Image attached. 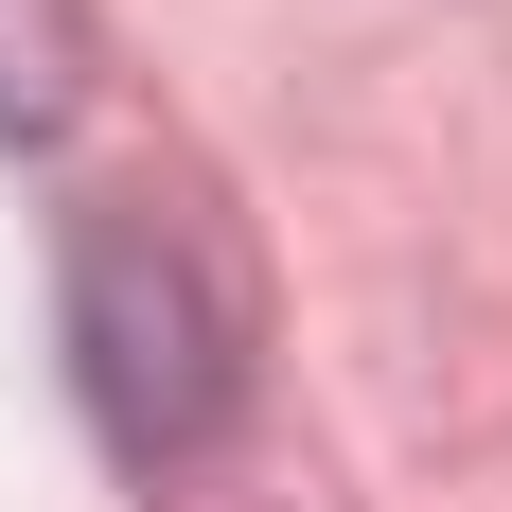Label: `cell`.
Here are the masks:
<instances>
[{
    "label": "cell",
    "mask_w": 512,
    "mask_h": 512,
    "mask_svg": "<svg viewBox=\"0 0 512 512\" xmlns=\"http://www.w3.org/2000/svg\"><path fill=\"white\" fill-rule=\"evenodd\" d=\"M89 106V0H0V142H53Z\"/></svg>",
    "instance_id": "2"
},
{
    "label": "cell",
    "mask_w": 512,
    "mask_h": 512,
    "mask_svg": "<svg viewBox=\"0 0 512 512\" xmlns=\"http://www.w3.org/2000/svg\"><path fill=\"white\" fill-rule=\"evenodd\" d=\"M71 389H89L106 460L177 477L248 407V283L177 195H89L71 212Z\"/></svg>",
    "instance_id": "1"
}]
</instances>
